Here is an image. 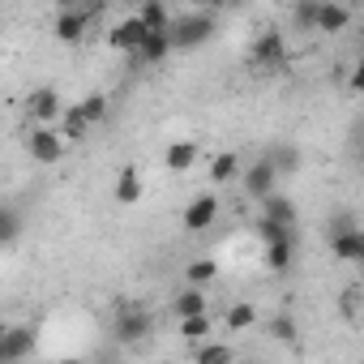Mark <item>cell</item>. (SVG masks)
<instances>
[{
	"instance_id": "obj_31",
	"label": "cell",
	"mask_w": 364,
	"mask_h": 364,
	"mask_svg": "<svg viewBox=\"0 0 364 364\" xmlns=\"http://www.w3.org/2000/svg\"><path fill=\"white\" fill-rule=\"evenodd\" d=\"M270 334L283 343H296V321L291 317H270Z\"/></svg>"
},
{
	"instance_id": "obj_18",
	"label": "cell",
	"mask_w": 364,
	"mask_h": 364,
	"mask_svg": "<svg viewBox=\"0 0 364 364\" xmlns=\"http://www.w3.org/2000/svg\"><path fill=\"white\" fill-rule=\"evenodd\" d=\"M262 215H266V219H274V223L296 228V206H291V198H283L279 189H274L270 198H262Z\"/></svg>"
},
{
	"instance_id": "obj_1",
	"label": "cell",
	"mask_w": 364,
	"mask_h": 364,
	"mask_svg": "<svg viewBox=\"0 0 364 364\" xmlns=\"http://www.w3.org/2000/svg\"><path fill=\"white\" fill-rule=\"evenodd\" d=\"M171 43H176V52H193V48H202L210 35H215V18H210V9H193V14H180V18H171Z\"/></svg>"
},
{
	"instance_id": "obj_35",
	"label": "cell",
	"mask_w": 364,
	"mask_h": 364,
	"mask_svg": "<svg viewBox=\"0 0 364 364\" xmlns=\"http://www.w3.org/2000/svg\"><path fill=\"white\" fill-rule=\"evenodd\" d=\"M189 5H198V9H223L228 0H189Z\"/></svg>"
},
{
	"instance_id": "obj_19",
	"label": "cell",
	"mask_w": 364,
	"mask_h": 364,
	"mask_svg": "<svg viewBox=\"0 0 364 364\" xmlns=\"http://www.w3.org/2000/svg\"><path fill=\"white\" fill-rule=\"evenodd\" d=\"M137 14H141V22H146L150 31H167V26H171V9H167V0H141Z\"/></svg>"
},
{
	"instance_id": "obj_25",
	"label": "cell",
	"mask_w": 364,
	"mask_h": 364,
	"mask_svg": "<svg viewBox=\"0 0 364 364\" xmlns=\"http://www.w3.org/2000/svg\"><path fill=\"white\" fill-rule=\"evenodd\" d=\"M82 107H86V116H90V124H103V120H107V112H112V103H107V95H103V90H95V95H86V99H82Z\"/></svg>"
},
{
	"instance_id": "obj_4",
	"label": "cell",
	"mask_w": 364,
	"mask_h": 364,
	"mask_svg": "<svg viewBox=\"0 0 364 364\" xmlns=\"http://www.w3.org/2000/svg\"><path fill=\"white\" fill-rule=\"evenodd\" d=\"M26 150H31L35 163H60L65 159V133L52 129V124H35L26 133Z\"/></svg>"
},
{
	"instance_id": "obj_22",
	"label": "cell",
	"mask_w": 364,
	"mask_h": 364,
	"mask_svg": "<svg viewBox=\"0 0 364 364\" xmlns=\"http://www.w3.org/2000/svg\"><path fill=\"white\" fill-rule=\"evenodd\" d=\"M266 266H270L274 274L291 270V236H283V240H270V245H266Z\"/></svg>"
},
{
	"instance_id": "obj_3",
	"label": "cell",
	"mask_w": 364,
	"mask_h": 364,
	"mask_svg": "<svg viewBox=\"0 0 364 364\" xmlns=\"http://www.w3.org/2000/svg\"><path fill=\"white\" fill-rule=\"evenodd\" d=\"M330 253L338 262L360 266L364 262V228H355L351 219H334V228H330Z\"/></svg>"
},
{
	"instance_id": "obj_8",
	"label": "cell",
	"mask_w": 364,
	"mask_h": 364,
	"mask_svg": "<svg viewBox=\"0 0 364 364\" xmlns=\"http://www.w3.org/2000/svg\"><path fill=\"white\" fill-rule=\"evenodd\" d=\"M219 219V193H198L185 206V232H206Z\"/></svg>"
},
{
	"instance_id": "obj_24",
	"label": "cell",
	"mask_w": 364,
	"mask_h": 364,
	"mask_svg": "<svg viewBox=\"0 0 364 364\" xmlns=\"http://www.w3.org/2000/svg\"><path fill=\"white\" fill-rule=\"evenodd\" d=\"M198 360H202V364H228V360H236V351H232L228 343H210V338H206V343L198 347Z\"/></svg>"
},
{
	"instance_id": "obj_11",
	"label": "cell",
	"mask_w": 364,
	"mask_h": 364,
	"mask_svg": "<svg viewBox=\"0 0 364 364\" xmlns=\"http://www.w3.org/2000/svg\"><path fill=\"white\" fill-rule=\"evenodd\" d=\"M171 52H176L171 31H150V35H146V43L133 52V60H137V65H159V60H167Z\"/></svg>"
},
{
	"instance_id": "obj_33",
	"label": "cell",
	"mask_w": 364,
	"mask_h": 364,
	"mask_svg": "<svg viewBox=\"0 0 364 364\" xmlns=\"http://www.w3.org/2000/svg\"><path fill=\"white\" fill-rule=\"evenodd\" d=\"M351 159H355V167L364 171V124L351 133Z\"/></svg>"
},
{
	"instance_id": "obj_17",
	"label": "cell",
	"mask_w": 364,
	"mask_h": 364,
	"mask_svg": "<svg viewBox=\"0 0 364 364\" xmlns=\"http://www.w3.org/2000/svg\"><path fill=\"white\" fill-rule=\"evenodd\" d=\"M171 313H176V321L180 317H193V313H206V291L193 283V287H185L176 300H171Z\"/></svg>"
},
{
	"instance_id": "obj_32",
	"label": "cell",
	"mask_w": 364,
	"mask_h": 364,
	"mask_svg": "<svg viewBox=\"0 0 364 364\" xmlns=\"http://www.w3.org/2000/svg\"><path fill=\"white\" fill-rule=\"evenodd\" d=\"M77 9H82L90 22H99V18H103V9H107V0H77Z\"/></svg>"
},
{
	"instance_id": "obj_26",
	"label": "cell",
	"mask_w": 364,
	"mask_h": 364,
	"mask_svg": "<svg viewBox=\"0 0 364 364\" xmlns=\"http://www.w3.org/2000/svg\"><path fill=\"white\" fill-rule=\"evenodd\" d=\"M215 274H219V262H210V257H198V262L189 266V283H198V287H206Z\"/></svg>"
},
{
	"instance_id": "obj_29",
	"label": "cell",
	"mask_w": 364,
	"mask_h": 364,
	"mask_svg": "<svg viewBox=\"0 0 364 364\" xmlns=\"http://www.w3.org/2000/svg\"><path fill=\"white\" fill-rule=\"evenodd\" d=\"M270 159H274V167H279V171H296V167H300L296 146H274V150H270Z\"/></svg>"
},
{
	"instance_id": "obj_30",
	"label": "cell",
	"mask_w": 364,
	"mask_h": 364,
	"mask_svg": "<svg viewBox=\"0 0 364 364\" xmlns=\"http://www.w3.org/2000/svg\"><path fill=\"white\" fill-rule=\"evenodd\" d=\"M257 236H262V245H270V240H283V236H291V228H287V223H274V219H266V215H262V223H257Z\"/></svg>"
},
{
	"instance_id": "obj_23",
	"label": "cell",
	"mask_w": 364,
	"mask_h": 364,
	"mask_svg": "<svg viewBox=\"0 0 364 364\" xmlns=\"http://www.w3.org/2000/svg\"><path fill=\"white\" fill-rule=\"evenodd\" d=\"M18 236H22V215H18V206H5V215H0V240H5V249Z\"/></svg>"
},
{
	"instance_id": "obj_15",
	"label": "cell",
	"mask_w": 364,
	"mask_h": 364,
	"mask_svg": "<svg viewBox=\"0 0 364 364\" xmlns=\"http://www.w3.org/2000/svg\"><path fill=\"white\" fill-rule=\"evenodd\" d=\"M90 129H95V124H90V116H86V107H82V103H69V107L60 112V133H65L69 141H82Z\"/></svg>"
},
{
	"instance_id": "obj_36",
	"label": "cell",
	"mask_w": 364,
	"mask_h": 364,
	"mask_svg": "<svg viewBox=\"0 0 364 364\" xmlns=\"http://www.w3.org/2000/svg\"><path fill=\"white\" fill-rule=\"evenodd\" d=\"M56 5H60V9H69V5H77V0H56Z\"/></svg>"
},
{
	"instance_id": "obj_21",
	"label": "cell",
	"mask_w": 364,
	"mask_h": 364,
	"mask_svg": "<svg viewBox=\"0 0 364 364\" xmlns=\"http://www.w3.org/2000/svg\"><path fill=\"white\" fill-rule=\"evenodd\" d=\"M236 176H240V154L223 150V154L210 159V180H215V185H228V180H236Z\"/></svg>"
},
{
	"instance_id": "obj_34",
	"label": "cell",
	"mask_w": 364,
	"mask_h": 364,
	"mask_svg": "<svg viewBox=\"0 0 364 364\" xmlns=\"http://www.w3.org/2000/svg\"><path fill=\"white\" fill-rule=\"evenodd\" d=\"M351 90L355 95H364V56L355 60V69H351Z\"/></svg>"
},
{
	"instance_id": "obj_12",
	"label": "cell",
	"mask_w": 364,
	"mask_h": 364,
	"mask_svg": "<svg viewBox=\"0 0 364 364\" xmlns=\"http://www.w3.org/2000/svg\"><path fill=\"white\" fill-rule=\"evenodd\" d=\"M146 334H150V313L146 309H124L116 317V338L120 343H141Z\"/></svg>"
},
{
	"instance_id": "obj_16",
	"label": "cell",
	"mask_w": 364,
	"mask_h": 364,
	"mask_svg": "<svg viewBox=\"0 0 364 364\" xmlns=\"http://www.w3.org/2000/svg\"><path fill=\"white\" fill-rule=\"evenodd\" d=\"M198 154H202L198 141H171V146L163 150V163H167L171 171H189V167L198 163Z\"/></svg>"
},
{
	"instance_id": "obj_2",
	"label": "cell",
	"mask_w": 364,
	"mask_h": 364,
	"mask_svg": "<svg viewBox=\"0 0 364 364\" xmlns=\"http://www.w3.org/2000/svg\"><path fill=\"white\" fill-rule=\"evenodd\" d=\"M279 167H274V159L266 154V159H253L245 171H240V189L253 198V202H262V198H270L274 189H279Z\"/></svg>"
},
{
	"instance_id": "obj_20",
	"label": "cell",
	"mask_w": 364,
	"mask_h": 364,
	"mask_svg": "<svg viewBox=\"0 0 364 364\" xmlns=\"http://www.w3.org/2000/svg\"><path fill=\"white\" fill-rule=\"evenodd\" d=\"M215 330L210 313H193V317H180V338H189V343H206Z\"/></svg>"
},
{
	"instance_id": "obj_14",
	"label": "cell",
	"mask_w": 364,
	"mask_h": 364,
	"mask_svg": "<svg viewBox=\"0 0 364 364\" xmlns=\"http://www.w3.org/2000/svg\"><path fill=\"white\" fill-rule=\"evenodd\" d=\"M137 198H141V171H137V163H124L120 176H116V202L133 206Z\"/></svg>"
},
{
	"instance_id": "obj_28",
	"label": "cell",
	"mask_w": 364,
	"mask_h": 364,
	"mask_svg": "<svg viewBox=\"0 0 364 364\" xmlns=\"http://www.w3.org/2000/svg\"><path fill=\"white\" fill-rule=\"evenodd\" d=\"M317 9H321V0H296V22L317 31Z\"/></svg>"
},
{
	"instance_id": "obj_6",
	"label": "cell",
	"mask_w": 364,
	"mask_h": 364,
	"mask_svg": "<svg viewBox=\"0 0 364 364\" xmlns=\"http://www.w3.org/2000/svg\"><path fill=\"white\" fill-rule=\"evenodd\" d=\"M26 355H35V330L14 326L0 334V364H22Z\"/></svg>"
},
{
	"instance_id": "obj_13",
	"label": "cell",
	"mask_w": 364,
	"mask_h": 364,
	"mask_svg": "<svg viewBox=\"0 0 364 364\" xmlns=\"http://www.w3.org/2000/svg\"><path fill=\"white\" fill-rule=\"evenodd\" d=\"M347 22H351L347 5H338V0H321V9H317V31L321 35H343Z\"/></svg>"
},
{
	"instance_id": "obj_7",
	"label": "cell",
	"mask_w": 364,
	"mask_h": 364,
	"mask_svg": "<svg viewBox=\"0 0 364 364\" xmlns=\"http://www.w3.org/2000/svg\"><path fill=\"white\" fill-rule=\"evenodd\" d=\"M146 35H150V26L141 22V14H133V18H124V22H116V31L107 35V43L116 48V52H137L141 43H146Z\"/></svg>"
},
{
	"instance_id": "obj_9",
	"label": "cell",
	"mask_w": 364,
	"mask_h": 364,
	"mask_svg": "<svg viewBox=\"0 0 364 364\" xmlns=\"http://www.w3.org/2000/svg\"><path fill=\"white\" fill-rule=\"evenodd\" d=\"M26 107H31V120H35V124H52V120H60V112H65L56 86H39V90H31Z\"/></svg>"
},
{
	"instance_id": "obj_5",
	"label": "cell",
	"mask_w": 364,
	"mask_h": 364,
	"mask_svg": "<svg viewBox=\"0 0 364 364\" xmlns=\"http://www.w3.org/2000/svg\"><path fill=\"white\" fill-rule=\"evenodd\" d=\"M249 60H253L257 69H279V65L287 60L283 35H279V31H262V35L253 39V48H249Z\"/></svg>"
},
{
	"instance_id": "obj_10",
	"label": "cell",
	"mask_w": 364,
	"mask_h": 364,
	"mask_svg": "<svg viewBox=\"0 0 364 364\" xmlns=\"http://www.w3.org/2000/svg\"><path fill=\"white\" fill-rule=\"evenodd\" d=\"M90 26H95V22H90L77 5H69V9L56 14V39H60V43H82Z\"/></svg>"
},
{
	"instance_id": "obj_27",
	"label": "cell",
	"mask_w": 364,
	"mask_h": 364,
	"mask_svg": "<svg viewBox=\"0 0 364 364\" xmlns=\"http://www.w3.org/2000/svg\"><path fill=\"white\" fill-rule=\"evenodd\" d=\"M253 321H257L253 304H232V309H228V330H249Z\"/></svg>"
}]
</instances>
